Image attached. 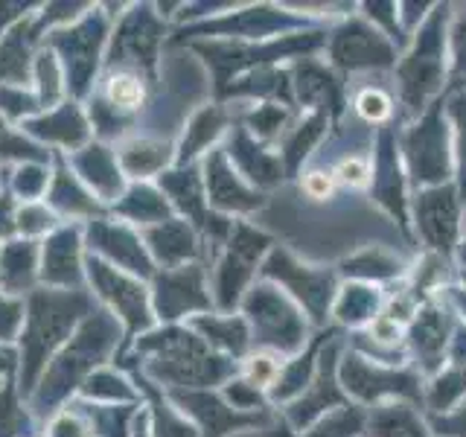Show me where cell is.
<instances>
[{
    "label": "cell",
    "instance_id": "5b68a950",
    "mask_svg": "<svg viewBox=\"0 0 466 437\" xmlns=\"http://www.w3.org/2000/svg\"><path fill=\"white\" fill-rule=\"evenodd\" d=\"M359 111H361L364 120L373 123V120H382V117H388L390 102H388V97L382 91H364L359 97Z\"/></svg>",
    "mask_w": 466,
    "mask_h": 437
},
{
    "label": "cell",
    "instance_id": "6da1fadb",
    "mask_svg": "<svg viewBox=\"0 0 466 437\" xmlns=\"http://www.w3.org/2000/svg\"><path fill=\"white\" fill-rule=\"evenodd\" d=\"M422 230L434 242H443L451 237V230H455V204H451L449 193L422 196Z\"/></svg>",
    "mask_w": 466,
    "mask_h": 437
},
{
    "label": "cell",
    "instance_id": "52a82bcc",
    "mask_svg": "<svg viewBox=\"0 0 466 437\" xmlns=\"http://www.w3.org/2000/svg\"><path fill=\"white\" fill-rule=\"evenodd\" d=\"M364 175H368V172H364V169L356 164V160H347V164H341V178H344V181L361 184V181H364Z\"/></svg>",
    "mask_w": 466,
    "mask_h": 437
},
{
    "label": "cell",
    "instance_id": "277c9868",
    "mask_svg": "<svg viewBox=\"0 0 466 437\" xmlns=\"http://www.w3.org/2000/svg\"><path fill=\"white\" fill-rule=\"evenodd\" d=\"M379 434L382 437H422L414 426L411 414L405 412H390L379 417Z\"/></svg>",
    "mask_w": 466,
    "mask_h": 437
},
{
    "label": "cell",
    "instance_id": "3957f363",
    "mask_svg": "<svg viewBox=\"0 0 466 437\" xmlns=\"http://www.w3.org/2000/svg\"><path fill=\"white\" fill-rule=\"evenodd\" d=\"M143 82L135 76V73H116V76L108 82V99L120 108H137L143 102Z\"/></svg>",
    "mask_w": 466,
    "mask_h": 437
},
{
    "label": "cell",
    "instance_id": "ba28073f",
    "mask_svg": "<svg viewBox=\"0 0 466 437\" xmlns=\"http://www.w3.org/2000/svg\"><path fill=\"white\" fill-rule=\"evenodd\" d=\"M306 189H309L312 196H327L329 193V181H324V175L315 172L309 178V184H306Z\"/></svg>",
    "mask_w": 466,
    "mask_h": 437
},
{
    "label": "cell",
    "instance_id": "7a4b0ae2",
    "mask_svg": "<svg viewBox=\"0 0 466 437\" xmlns=\"http://www.w3.org/2000/svg\"><path fill=\"white\" fill-rule=\"evenodd\" d=\"M376 33H368V29L361 26H353V36L344 33L335 44V56H339V62L344 65H361V62H376V53L388 56V47L379 38H373Z\"/></svg>",
    "mask_w": 466,
    "mask_h": 437
},
{
    "label": "cell",
    "instance_id": "8992f818",
    "mask_svg": "<svg viewBox=\"0 0 466 437\" xmlns=\"http://www.w3.org/2000/svg\"><path fill=\"white\" fill-rule=\"evenodd\" d=\"M417 137L426 143V146H443V137L441 135H429V131H420ZM417 167H422V169H441V160L434 158V152H426V158H422Z\"/></svg>",
    "mask_w": 466,
    "mask_h": 437
}]
</instances>
